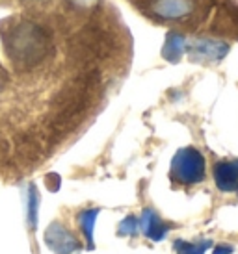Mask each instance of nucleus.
<instances>
[{"mask_svg":"<svg viewBox=\"0 0 238 254\" xmlns=\"http://www.w3.org/2000/svg\"><path fill=\"white\" fill-rule=\"evenodd\" d=\"M47 243L49 247L56 254H71L73 251H77V240L71 236L63 226L52 225L47 232Z\"/></svg>","mask_w":238,"mask_h":254,"instance_id":"obj_2","label":"nucleus"},{"mask_svg":"<svg viewBox=\"0 0 238 254\" xmlns=\"http://www.w3.org/2000/svg\"><path fill=\"white\" fill-rule=\"evenodd\" d=\"M225 253H231V247H220L218 251H214V254H225Z\"/></svg>","mask_w":238,"mask_h":254,"instance_id":"obj_7","label":"nucleus"},{"mask_svg":"<svg viewBox=\"0 0 238 254\" xmlns=\"http://www.w3.org/2000/svg\"><path fill=\"white\" fill-rule=\"evenodd\" d=\"M173 177L182 184H196L205 175V162L197 150H181L173 160Z\"/></svg>","mask_w":238,"mask_h":254,"instance_id":"obj_1","label":"nucleus"},{"mask_svg":"<svg viewBox=\"0 0 238 254\" xmlns=\"http://www.w3.org/2000/svg\"><path fill=\"white\" fill-rule=\"evenodd\" d=\"M216 182L220 190H235L238 186V167H235L233 163H220L216 167Z\"/></svg>","mask_w":238,"mask_h":254,"instance_id":"obj_3","label":"nucleus"},{"mask_svg":"<svg viewBox=\"0 0 238 254\" xmlns=\"http://www.w3.org/2000/svg\"><path fill=\"white\" fill-rule=\"evenodd\" d=\"M177 251L179 254H203L205 245H190V243H177Z\"/></svg>","mask_w":238,"mask_h":254,"instance_id":"obj_6","label":"nucleus"},{"mask_svg":"<svg viewBox=\"0 0 238 254\" xmlns=\"http://www.w3.org/2000/svg\"><path fill=\"white\" fill-rule=\"evenodd\" d=\"M141 228H143V232L145 236H149L151 240L158 241L160 238L166 236V226L160 223V219L156 217L153 212H145L143 213V219H141Z\"/></svg>","mask_w":238,"mask_h":254,"instance_id":"obj_4","label":"nucleus"},{"mask_svg":"<svg viewBox=\"0 0 238 254\" xmlns=\"http://www.w3.org/2000/svg\"><path fill=\"white\" fill-rule=\"evenodd\" d=\"M95 217H97V212L95 210H91V212H86L82 217H80V221H82V228H84L86 232V238L88 240H91V230H93V221H95Z\"/></svg>","mask_w":238,"mask_h":254,"instance_id":"obj_5","label":"nucleus"}]
</instances>
